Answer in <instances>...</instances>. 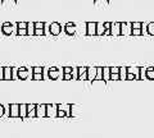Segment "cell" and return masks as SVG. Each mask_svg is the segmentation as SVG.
<instances>
[{"instance_id": "cell-1", "label": "cell", "mask_w": 154, "mask_h": 138, "mask_svg": "<svg viewBox=\"0 0 154 138\" xmlns=\"http://www.w3.org/2000/svg\"><path fill=\"white\" fill-rule=\"evenodd\" d=\"M121 35L125 36H131L132 35V23L130 22H123L121 25Z\"/></svg>"}, {"instance_id": "cell-2", "label": "cell", "mask_w": 154, "mask_h": 138, "mask_svg": "<svg viewBox=\"0 0 154 138\" xmlns=\"http://www.w3.org/2000/svg\"><path fill=\"white\" fill-rule=\"evenodd\" d=\"M49 32H50V35H53V36L60 35V32H62V26H60V23L53 22L51 25H50V27H49Z\"/></svg>"}, {"instance_id": "cell-3", "label": "cell", "mask_w": 154, "mask_h": 138, "mask_svg": "<svg viewBox=\"0 0 154 138\" xmlns=\"http://www.w3.org/2000/svg\"><path fill=\"white\" fill-rule=\"evenodd\" d=\"M96 22H88L86 23V35L88 36H95L96 35Z\"/></svg>"}, {"instance_id": "cell-4", "label": "cell", "mask_w": 154, "mask_h": 138, "mask_svg": "<svg viewBox=\"0 0 154 138\" xmlns=\"http://www.w3.org/2000/svg\"><path fill=\"white\" fill-rule=\"evenodd\" d=\"M57 113H58V105H55V104L46 105V116L54 118V116H57Z\"/></svg>"}, {"instance_id": "cell-5", "label": "cell", "mask_w": 154, "mask_h": 138, "mask_svg": "<svg viewBox=\"0 0 154 138\" xmlns=\"http://www.w3.org/2000/svg\"><path fill=\"white\" fill-rule=\"evenodd\" d=\"M77 79L80 81H86L88 79V68L86 66H80V68H77Z\"/></svg>"}, {"instance_id": "cell-6", "label": "cell", "mask_w": 154, "mask_h": 138, "mask_svg": "<svg viewBox=\"0 0 154 138\" xmlns=\"http://www.w3.org/2000/svg\"><path fill=\"white\" fill-rule=\"evenodd\" d=\"M11 113H9V116L11 118H21L19 115V105L18 104H11Z\"/></svg>"}, {"instance_id": "cell-7", "label": "cell", "mask_w": 154, "mask_h": 138, "mask_svg": "<svg viewBox=\"0 0 154 138\" xmlns=\"http://www.w3.org/2000/svg\"><path fill=\"white\" fill-rule=\"evenodd\" d=\"M121 22H116L112 23V28H110V35L113 36H119L121 35Z\"/></svg>"}, {"instance_id": "cell-8", "label": "cell", "mask_w": 154, "mask_h": 138, "mask_svg": "<svg viewBox=\"0 0 154 138\" xmlns=\"http://www.w3.org/2000/svg\"><path fill=\"white\" fill-rule=\"evenodd\" d=\"M36 116L37 118H44V116H46V105H45V104L37 105V107H36Z\"/></svg>"}, {"instance_id": "cell-9", "label": "cell", "mask_w": 154, "mask_h": 138, "mask_svg": "<svg viewBox=\"0 0 154 138\" xmlns=\"http://www.w3.org/2000/svg\"><path fill=\"white\" fill-rule=\"evenodd\" d=\"M36 107H37V105H35V104L27 105V118H35L36 116Z\"/></svg>"}, {"instance_id": "cell-10", "label": "cell", "mask_w": 154, "mask_h": 138, "mask_svg": "<svg viewBox=\"0 0 154 138\" xmlns=\"http://www.w3.org/2000/svg\"><path fill=\"white\" fill-rule=\"evenodd\" d=\"M64 31H66L67 35H69V36L75 35L76 33V25L75 23H67V25L64 26Z\"/></svg>"}, {"instance_id": "cell-11", "label": "cell", "mask_w": 154, "mask_h": 138, "mask_svg": "<svg viewBox=\"0 0 154 138\" xmlns=\"http://www.w3.org/2000/svg\"><path fill=\"white\" fill-rule=\"evenodd\" d=\"M12 32H13V26H12V23H9V22L3 23V33H4V35L11 36Z\"/></svg>"}, {"instance_id": "cell-12", "label": "cell", "mask_w": 154, "mask_h": 138, "mask_svg": "<svg viewBox=\"0 0 154 138\" xmlns=\"http://www.w3.org/2000/svg\"><path fill=\"white\" fill-rule=\"evenodd\" d=\"M30 74L31 73H30V70H28V69H26V68H19L17 77L19 79H26V78H28V75H30Z\"/></svg>"}, {"instance_id": "cell-13", "label": "cell", "mask_w": 154, "mask_h": 138, "mask_svg": "<svg viewBox=\"0 0 154 138\" xmlns=\"http://www.w3.org/2000/svg\"><path fill=\"white\" fill-rule=\"evenodd\" d=\"M96 73H98V68H95V66H90V68H88V79L94 81L96 78Z\"/></svg>"}, {"instance_id": "cell-14", "label": "cell", "mask_w": 154, "mask_h": 138, "mask_svg": "<svg viewBox=\"0 0 154 138\" xmlns=\"http://www.w3.org/2000/svg\"><path fill=\"white\" fill-rule=\"evenodd\" d=\"M48 75H49L50 79H57V78H59V75H60V70L57 68H50L49 72H48Z\"/></svg>"}, {"instance_id": "cell-15", "label": "cell", "mask_w": 154, "mask_h": 138, "mask_svg": "<svg viewBox=\"0 0 154 138\" xmlns=\"http://www.w3.org/2000/svg\"><path fill=\"white\" fill-rule=\"evenodd\" d=\"M12 78H13V68H9V66L4 68V79L11 81Z\"/></svg>"}, {"instance_id": "cell-16", "label": "cell", "mask_w": 154, "mask_h": 138, "mask_svg": "<svg viewBox=\"0 0 154 138\" xmlns=\"http://www.w3.org/2000/svg\"><path fill=\"white\" fill-rule=\"evenodd\" d=\"M19 115H21V119L27 118V105H25V104L19 105Z\"/></svg>"}, {"instance_id": "cell-17", "label": "cell", "mask_w": 154, "mask_h": 138, "mask_svg": "<svg viewBox=\"0 0 154 138\" xmlns=\"http://www.w3.org/2000/svg\"><path fill=\"white\" fill-rule=\"evenodd\" d=\"M35 22H30L28 23V27H27V35L28 36H33L35 35Z\"/></svg>"}, {"instance_id": "cell-18", "label": "cell", "mask_w": 154, "mask_h": 138, "mask_svg": "<svg viewBox=\"0 0 154 138\" xmlns=\"http://www.w3.org/2000/svg\"><path fill=\"white\" fill-rule=\"evenodd\" d=\"M104 32H105L104 23H98V26H96V35H98V36H103Z\"/></svg>"}, {"instance_id": "cell-19", "label": "cell", "mask_w": 154, "mask_h": 138, "mask_svg": "<svg viewBox=\"0 0 154 138\" xmlns=\"http://www.w3.org/2000/svg\"><path fill=\"white\" fill-rule=\"evenodd\" d=\"M103 79L104 81L110 79V68H103Z\"/></svg>"}, {"instance_id": "cell-20", "label": "cell", "mask_w": 154, "mask_h": 138, "mask_svg": "<svg viewBox=\"0 0 154 138\" xmlns=\"http://www.w3.org/2000/svg\"><path fill=\"white\" fill-rule=\"evenodd\" d=\"M146 33H148V35H150V36H154V22L148 23V26H146Z\"/></svg>"}, {"instance_id": "cell-21", "label": "cell", "mask_w": 154, "mask_h": 138, "mask_svg": "<svg viewBox=\"0 0 154 138\" xmlns=\"http://www.w3.org/2000/svg\"><path fill=\"white\" fill-rule=\"evenodd\" d=\"M2 5L3 7H5V5L16 7L17 5V0H2Z\"/></svg>"}, {"instance_id": "cell-22", "label": "cell", "mask_w": 154, "mask_h": 138, "mask_svg": "<svg viewBox=\"0 0 154 138\" xmlns=\"http://www.w3.org/2000/svg\"><path fill=\"white\" fill-rule=\"evenodd\" d=\"M94 5L95 7H99V5L107 7V5H109V0H94Z\"/></svg>"}, {"instance_id": "cell-23", "label": "cell", "mask_w": 154, "mask_h": 138, "mask_svg": "<svg viewBox=\"0 0 154 138\" xmlns=\"http://www.w3.org/2000/svg\"><path fill=\"white\" fill-rule=\"evenodd\" d=\"M119 78L121 79H127V68L126 66H122L121 70H119Z\"/></svg>"}, {"instance_id": "cell-24", "label": "cell", "mask_w": 154, "mask_h": 138, "mask_svg": "<svg viewBox=\"0 0 154 138\" xmlns=\"http://www.w3.org/2000/svg\"><path fill=\"white\" fill-rule=\"evenodd\" d=\"M146 77L148 79H154V68H146Z\"/></svg>"}, {"instance_id": "cell-25", "label": "cell", "mask_w": 154, "mask_h": 138, "mask_svg": "<svg viewBox=\"0 0 154 138\" xmlns=\"http://www.w3.org/2000/svg\"><path fill=\"white\" fill-rule=\"evenodd\" d=\"M17 27H18V30H27L28 23L27 22H18L17 23Z\"/></svg>"}, {"instance_id": "cell-26", "label": "cell", "mask_w": 154, "mask_h": 138, "mask_svg": "<svg viewBox=\"0 0 154 138\" xmlns=\"http://www.w3.org/2000/svg\"><path fill=\"white\" fill-rule=\"evenodd\" d=\"M32 73L33 74H42L44 73V68H41V66H35V68L32 69Z\"/></svg>"}, {"instance_id": "cell-27", "label": "cell", "mask_w": 154, "mask_h": 138, "mask_svg": "<svg viewBox=\"0 0 154 138\" xmlns=\"http://www.w3.org/2000/svg\"><path fill=\"white\" fill-rule=\"evenodd\" d=\"M140 79H148V77H146V69L145 68H140Z\"/></svg>"}, {"instance_id": "cell-28", "label": "cell", "mask_w": 154, "mask_h": 138, "mask_svg": "<svg viewBox=\"0 0 154 138\" xmlns=\"http://www.w3.org/2000/svg\"><path fill=\"white\" fill-rule=\"evenodd\" d=\"M44 27H45L44 22H35V28H37V30H44Z\"/></svg>"}, {"instance_id": "cell-29", "label": "cell", "mask_w": 154, "mask_h": 138, "mask_svg": "<svg viewBox=\"0 0 154 138\" xmlns=\"http://www.w3.org/2000/svg\"><path fill=\"white\" fill-rule=\"evenodd\" d=\"M141 27H143V23H140V22L132 23V28H135V30H141Z\"/></svg>"}, {"instance_id": "cell-30", "label": "cell", "mask_w": 154, "mask_h": 138, "mask_svg": "<svg viewBox=\"0 0 154 138\" xmlns=\"http://www.w3.org/2000/svg\"><path fill=\"white\" fill-rule=\"evenodd\" d=\"M67 115V113L63 110V109H58V113H57V116H59V118H63Z\"/></svg>"}, {"instance_id": "cell-31", "label": "cell", "mask_w": 154, "mask_h": 138, "mask_svg": "<svg viewBox=\"0 0 154 138\" xmlns=\"http://www.w3.org/2000/svg\"><path fill=\"white\" fill-rule=\"evenodd\" d=\"M72 72H73V69L71 66H64L63 68V74H72Z\"/></svg>"}, {"instance_id": "cell-32", "label": "cell", "mask_w": 154, "mask_h": 138, "mask_svg": "<svg viewBox=\"0 0 154 138\" xmlns=\"http://www.w3.org/2000/svg\"><path fill=\"white\" fill-rule=\"evenodd\" d=\"M119 70H121V68L113 66V68H110V74H119Z\"/></svg>"}, {"instance_id": "cell-33", "label": "cell", "mask_w": 154, "mask_h": 138, "mask_svg": "<svg viewBox=\"0 0 154 138\" xmlns=\"http://www.w3.org/2000/svg\"><path fill=\"white\" fill-rule=\"evenodd\" d=\"M143 35V30H135L132 28V36H140Z\"/></svg>"}, {"instance_id": "cell-34", "label": "cell", "mask_w": 154, "mask_h": 138, "mask_svg": "<svg viewBox=\"0 0 154 138\" xmlns=\"http://www.w3.org/2000/svg\"><path fill=\"white\" fill-rule=\"evenodd\" d=\"M35 35L36 36H44L45 35V31L44 30H37V28H36V30H35Z\"/></svg>"}, {"instance_id": "cell-35", "label": "cell", "mask_w": 154, "mask_h": 138, "mask_svg": "<svg viewBox=\"0 0 154 138\" xmlns=\"http://www.w3.org/2000/svg\"><path fill=\"white\" fill-rule=\"evenodd\" d=\"M32 77H33V79H36V81H41L42 78H44V75L42 74H33Z\"/></svg>"}, {"instance_id": "cell-36", "label": "cell", "mask_w": 154, "mask_h": 138, "mask_svg": "<svg viewBox=\"0 0 154 138\" xmlns=\"http://www.w3.org/2000/svg\"><path fill=\"white\" fill-rule=\"evenodd\" d=\"M17 33H18L19 36H26L27 35V30H18Z\"/></svg>"}, {"instance_id": "cell-37", "label": "cell", "mask_w": 154, "mask_h": 138, "mask_svg": "<svg viewBox=\"0 0 154 138\" xmlns=\"http://www.w3.org/2000/svg\"><path fill=\"white\" fill-rule=\"evenodd\" d=\"M110 79L118 81V79H121V78H119V74H110Z\"/></svg>"}, {"instance_id": "cell-38", "label": "cell", "mask_w": 154, "mask_h": 138, "mask_svg": "<svg viewBox=\"0 0 154 138\" xmlns=\"http://www.w3.org/2000/svg\"><path fill=\"white\" fill-rule=\"evenodd\" d=\"M4 113H5V109H4L3 105H0V118H2L4 115Z\"/></svg>"}, {"instance_id": "cell-39", "label": "cell", "mask_w": 154, "mask_h": 138, "mask_svg": "<svg viewBox=\"0 0 154 138\" xmlns=\"http://www.w3.org/2000/svg\"><path fill=\"white\" fill-rule=\"evenodd\" d=\"M0 79H4V68L0 66Z\"/></svg>"}, {"instance_id": "cell-40", "label": "cell", "mask_w": 154, "mask_h": 138, "mask_svg": "<svg viewBox=\"0 0 154 138\" xmlns=\"http://www.w3.org/2000/svg\"><path fill=\"white\" fill-rule=\"evenodd\" d=\"M63 77H64L66 81H68V79H71V78H73V75H72V74H64Z\"/></svg>"}, {"instance_id": "cell-41", "label": "cell", "mask_w": 154, "mask_h": 138, "mask_svg": "<svg viewBox=\"0 0 154 138\" xmlns=\"http://www.w3.org/2000/svg\"><path fill=\"white\" fill-rule=\"evenodd\" d=\"M127 79H136V77L131 73H127Z\"/></svg>"}, {"instance_id": "cell-42", "label": "cell", "mask_w": 154, "mask_h": 138, "mask_svg": "<svg viewBox=\"0 0 154 138\" xmlns=\"http://www.w3.org/2000/svg\"><path fill=\"white\" fill-rule=\"evenodd\" d=\"M0 32H3V25H0Z\"/></svg>"}]
</instances>
